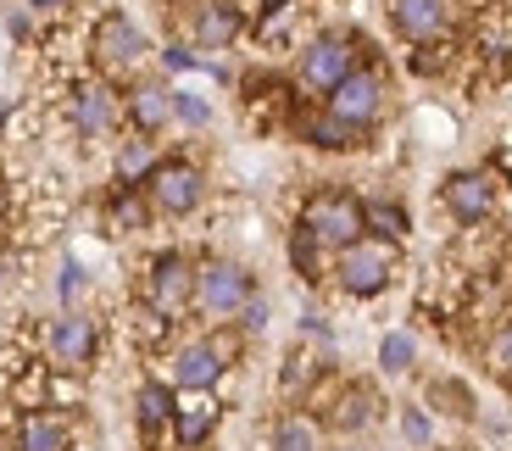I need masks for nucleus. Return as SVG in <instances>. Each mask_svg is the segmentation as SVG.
<instances>
[{"label": "nucleus", "instance_id": "obj_1", "mask_svg": "<svg viewBox=\"0 0 512 451\" xmlns=\"http://www.w3.org/2000/svg\"><path fill=\"white\" fill-rule=\"evenodd\" d=\"M295 229L307 234L323 257H329V251L340 257L351 240L368 234V218H362V201L351 190H318V195H307V207H301V223H295Z\"/></svg>", "mask_w": 512, "mask_h": 451}, {"label": "nucleus", "instance_id": "obj_2", "mask_svg": "<svg viewBox=\"0 0 512 451\" xmlns=\"http://www.w3.org/2000/svg\"><path fill=\"white\" fill-rule=\"evenodd\" d=\"M251 296H256V279L245 262H234V257L195 262V307L190 312H201L206 323H234Z\"/></svg>", "mask_w": 512, "mask_h": 451}, {"label": "nucleus", "instance_id": "obj_3", "mask_svg": "<svg viewBox=\"0 0 512 451\" xmlns=\"http://www.w3.org/2000/svg\"><path fill=\"white\" fill-rule=\"evenodd\" d=\"M234 357H240V340L234 335H195L167 351L162 368H167V385L184 396V390H212L234 368Z\"/></svg>", "mask_w": 512, "mask_h": 451}, {"label": "nucleus", "instance_id": "obj_4", "mask_svg": "<svg viewBox=\"0 0 512 451\" xmlns=\"http://www.w3.org/2000/svg\"><path fill=\"white\" fill-rule=\"evenodd\" d=\"M396 268H401V245L379 240V234H362V240H351L346 251L334 257V284H340L346 296L368 301V296H379V290H390Z\"/></svg>", "mask_w": 512, "mask_h": 451}, {"label": "nucleus", "instance_id": "obj_5", "mask_svg": "<svg viewBox=\"0 0 512 451\" xmlns=\"http://www.w3.org/2000/svg\"><path fill=\"white\" fill-rule=\"evenodd\" d=\"M362 67V45L357 34H318L301 45V56H295V90H307V95H329L340 78H351Z\"/></svg>", "mask_w": 512, "mask_h": 451}, {"label": "nucleus", "instance_id": "obj_6", "mask_svg": "<svg viewBox=\"0 0 512 451\" xmlns=\"http://www.w3.org/2000/svg\"><path fill=\"white\" fill-rule=\"evenodd\" d=\"M323 112L329 117H340L346 129H357V134H368L373 123H379L384 112H390V84H384V73L379 67H368L362 62L351 78H340L329 95H323Z\"/></svg>", "mask_w": 512, "mask_h": 451}, {"label": "nucleus", "instance_id": "obj_7", "mask_svg": "<svg viewBox=\"0 0 512 451\" xmlns=\"http://www.w3.org/2000/svg\"><path fill=\"white\" fill-rule=\"evenodd\" d=\"M90 56H95V67H101L106 78H134L140 62L151 56V39H145V28L128 12H106L101 23H95V34H90Z\"/></svg>", "mask_w": 512, "mask_h": 451}, {"label": "nucleus", "instance_id": "obj_8", "mask_svg": "<svg viewBox=\"0 0 512 451\" xmlns=\"http://www.w3.org/2000/svg\"><path fill=\"white\" fill-rule=\"evenodd\" d=\"M95 351H101V323L84 307H62V318H51L45 329V357L56 374H90Z\"/></svg>", "mask_w": 512, "mask_h": 451}, {"label": "nucleus", "instance_id": "obj_9", "mask_svg": "<svg viewBox=\"0 0 512 451\" xmlns=\"http://www.w3.org/2000/svg\"><path fill=\"white\" fill-rule=\"evenodd\" d=\"M140 190H145L156 218H190L206 201V173L195 168V162H184V156H167V162H156V173Z\"/></svg>", "mask_w": 512, "mask_h": 451}, {"label": "nucleus", "instance_id": "obj_10", "mask_svg": "<svg viewBox=\"0 0 512 451\" xmlns=\"http://www.w3.org/2000/svg\"><path fill=\"white\" fill-rule=\"evenodd\" d=\"M145 307L162 323L184 318V312L195 307V262L184 257V251H162V257L151 262V273H145Z\"/></svg>", "mask_w": 512, "mask_h": 451}, {"label": "nucleus", "instance_id": "obj_11", "mask_svg": "<svg viewBox=\"0 0 512 451\" xmlns=\"http://www.w3.org/2000/svg\"><path fill=\"white\" fill-rule=\"evenodd\" d=\"M440 201H446V212L462 223V229H474V223L496 218L501 184H496V173H490V168H462V173H451V179L440 184Z\"/></svg>", "mask_w": 512, "mask_h": 451}, {"label": "nucleus", "instance_id": "obj_12", "mask_svg": "<svg viewBox=\"0 0 512 451\" xmlns=\"http://www.w3.org/2000/svg\"><path fill=\"white\" fill-rule=\"evenodd\" d=\"M384 12L407 45H440L457 28V0H384Z\"/></svg>", "mask_w": 512, "mask_h": 451}, {"label": "nucleus", "instance_id": "obj_13", "mask_svg": "<svg viewBox=\"0 0 512 451\" xmlns=\"http://www.w3.org/2000/svg\"><path fill=\"white\" fill-rule=\"evenodd\" d=\"M117 123H123V95H117L106 78L78 84L73 90V129L84 134V140H106V134H117Z\"/></svg>", "mask_w": 512, "mask_h": 451}, {"label": "nucleus", "instance_id": "obj_14", "mask_svg": "<svg viewBox=\"0 0 512 451\" xmlns=\"http://www.w3.org/2000/svg\"><path fill=\"white\" fill-rule=\"evenodd\" d=\"M223 407L212 401V390H184L179 407H173V446L179 451H201L206 440L218 435Z\"/></svg>", "mask_w": 512, "mask_h": 451}, {"label": "nucleus", "instance_id": "obj_15", "mask_svg": "<svg viewBox=\"0 0 512 451\" xmlns=\"http://www.w3.org/2000/svg\"><path fill=\"white\" fill-rule=\"evenodd\" d=\"M173 407H179V390L167 385V379H145L134 390V429H140L145 446H162L173 435Z\"/></svg>", "mask_w": 512, "mask_h": 451}, {"label": "nucleus", "instance_id": "obj_16", "mask_svg": "<svg viewBox=\"0 0 512 451\" xmlns=\"http://www.w3.org/2000/svg\"><path fill=\"white\" fill-rule=\"evenodd\" d=\"M123 117L134 123V134H162L167 123H173V84H162V78H140L134 90L123 95Z\"/></svg>", "mask_w": 512, "mask_h": 451}, {"label": "nucleus", "instance_id": "obj_17", "mask_svg": "<svg viewBox=\"0 0 512 451\" xmlns=\"http://www.w3.org/2000/svg\"><path fill=\"white\" fill-rule=\"evenodd\" d=\"M379 413H384L379 390L373 385H346L340 396L329 401V429L334 435H362L368 424H379Z\"/></svg>", "mask_w": 512, "mask_h": 451}, {"label": "nucleus", "instance_id": "obj_18", "mask_svg": "<svg viewBox=\"0 0 512 451\" xmlns=\"http://www.w3.org/2000/svg\"><path fill=\"white\" fill-rule=\"evenodd\" d=\"M234 34H240V12H234L229 0H201L190 17V39L195 51H229Z\"/></svg>", "mask_w": 512, "mask_h": 451}, {"label": "nucleus", "instance_id": "obj_19", "mask_svg": "<svg viewBox=\"0 0 512 451\" xmlns=\"http://www.w3.org/2000/svg\"><path fill=\"white\" fill-rule=\"evenodd\" d=\"M17 451H73V424L67 413H51V407H34L17 424Z\"/></svg>", "mask_w": 512, "mask_h": 451}, {"label": "nucleus", "instance_id": "obj_20", "mask_svg": "<svg viewBox=\"0 0 512 451\" xmlns=\"http://www.w3.org/2000/svg\"><path fill=\"white\" fill-rule=\"evenodd\" d=\"M145 223H151V201H145V190L140 184H117L112 201H106V229L134 234V229H145Z\"/></svg>", "mask_w": 512, "mask_h": 451}, {"label": "nucleus", "instance_id": "obj_21", "mask_svg": "<svg viewBox=\"0 0 512 451\" xmlns=\"http://www.w3.org/2000/svg\"><path fill=\"white\" fill-rule=\"evenodd\" d=\"M156 140L151 134H128L123 145H117V162H112V173H117V184H145L156 173Z\"/></svg>", "mask_w": 512, "mask_h": 451}, {"label": "nucleus", "instance_id": "obj_22", "mask_svg": "<svg viewBox=\"0 0 512 451\" xmlns=\"http://www.w3.org/2000/svg\"><path fill=\"white\" fill-rule=\"evenodd\" d=\"M273 451H323V424L307 413H284L273 424Z\"/></svg>", "mask_w": 512, "mask_h": 451}, {"label": "nucleus", "instance_id": "obj_23", "mask_svg": "<svg viewBox=\"0 0 512 451\" xmlns=\"http://www.w3.org/2000/svg\"><path fill=\"white\" fill-rule=\"evenodd\" d=\"M301 140H307V145H318V151H357V145H362V134H357V129H346L340 117L318 112V117H307V123H301Z\"/></svg>", "mask_w": 512, "mask_h": 451}, {"label": "nucleus", "instance_id": "obj_24", "mask_svg": "<svg viewBox=\"0 0 512 451\" xmlns=\"http://www.w3.org/2000/svg\"><path fill=\"white\" fill-rule=\"evenodd\" d=\"M362 218H368V234H379V240H407V229H412V223H407V207H401V201H384V195H379V201H362Z\"/></svg>", "mask_w": 512, "mask_h": 451}, {"label": "nucleus", "instance_id": "obj_25", "mask_svg": "<svg viewBox=\"0 0 512 451\" xmlns=\"http://www.w3.org/2000/svg\"><path fill=\"white\" fill-rule=\"evenodd\" d=\"M412 362H418V340L401 335V329H390V335L379 340V368L384 374H407Z\"/></svg>", "mask_w": 512, "mask_h": 451}, {"label": "nucleus", "instance_id": "obj_26", "mask_svg": "<svg viewBox=\"0 0 512 451\" xmlns=\"http://www.w3.org/2000/svg\"><path fill=\"white\" fill-rule=\"evenodd\" d=\"M485 368H490V379H501V385L512 390V318L485 340Z\"/></svg>", "mask_w": 512, "mask_h": 451}, {"label": "nucleus", "instance_id": "obj_27", "mask_svg": "<svg viewBox=\"0 0 512 451\" xmlns=\"http://www.w3.org/2000/svg\"><path fill=\"white\" fill-rule=\"evenodd\" d=\"M173 123H184V129H206L212 123V101L195 90H173Z\"/></svg>", "mask_w": 512, "mask_h": 451}, {"label": "nucleus", "instance_id": "obj_28", "mask_svg": "<svg viewBox=\"0 0 512 451\" xmlns=\"http://www.w3.org/2000/svg\"><path fill=\"white\" fill-rule=\"evenodd\" d=\"M84 284H90V273H84V262L67 257L62 273H56V296H62V307H78V296H84Z\"/></svg>", "mask_w": 512, "mask_h": 451}, {"label": "nucleus", "instance_id": "obj_29", "mask_svg": "<svg viewBox=\"0 0 512 451\" xmlns=\"http://www.w3.org/2000/svg\"><path fill=\"white\" fill-rule=\"evenodd\" d=\"M401 435L412 440V446H429V440H435V418L423 413V407H407V413H401Z\"/></svg>", "mask_w": 512, "mask_h": 451}, {"label": "nucleus", "instance_id": "obj_30", "mask_svg": "<svg viewBox=\"0 0 512 451\" xmlns=\"http://www.w3.org/2000/svg\"><path fill=\"white\" fill-rule=\"evenodd\" d=\"M162 62H167V73H195V67H201V51H190V45L173 39V45L162 51Z\"/></svg>", "mask_w": 512, "mask_h": 451}, {"label": "nucleus", "instance_id": "obj_31", "mask_svg": "<svg viewBox=\"0 0 512 451\" xmlns=\"http://www.w3.org/2000/svg\"><path fill=\"white\" fill-rule=\"evenodd\" d=\"M234 323H245V335H262V329H268V301L251 296V301H245V312H240Z\"/></svg>", "mask_w": 512, "mask_h": 451}, {"label": "nucleus", "instance_id": "obj_32", "mask_svg": "<svg viewBox=\"0 0 512 451\" xmlns=\"http://www.w3.org/2000/svg\"><path fill=\"white\" fill-rule=\"evenodd\" d=\"M273 6H295V0H262V12H273Z\"/></svg>", "mask_w": 512, "mask_h": 451}, {"label": "nucleus", "instance_id": "obj_33", "mask_svg": "<svg viewBox=\"0 0 512 451\" xmlns=\"http://www.w3.org/2000/svg\"><path fill=\"white\" fill-rule=\"evenodd\" d=\"M501 12H507V17H512V0H501Z\"/></svg>", "mask_w": 512, "mask_h": 451}, {"label": "nucleus", "instance_id": "obj_34", "mask_svg": "<svg viewBox=\"0 0 512 451\" xmlns=\"http://www.w3.org/2000/svg\"><path fill=\"white\" fill-rule=\"evenodd\" d=\"M39 6H62V0H39Z\"/></svg>", "mask_w": 512, "mask_h": 451}, {"label": "nucleus", "instance_id": "obj_35", "mask_svg": "<svg viewBox=\"0 0 512 451\" xmlns=\"http://www.w3.org/2000/svg\"><path fill=\"white\" fill-rule=\"evenodd\" d=\"M0 123H6V106H0Z\"/></svg>", "mask_w": 512, "mask_h": 451}, {"label": "nucleus", "instance_id": "obj_36", "mask_svg": "<svg viewBox=\"0 0 512 451\" xmlns=\"http://www.w3.org/2000/svg\"><path fill=\"white\" fill-rule=\"evenodd\" d=\"M507 56H512V39H507Z\"/></svg>", "mask_w": 512, "mask_h": 451}, {"label": "nucleus", "instance_id": "obj_37", "mask_svg": "<svg viewBox=\"0 0 512 451\" xmlns=\"http://www.w3.org/2000/svg\"><path fill=\"white\" fill-rule=\"evenodd\" d=\"M423 451H440V446H423Z\"/></svg>", "mask_w": 512, "mask_h": 451}]
</instances>
